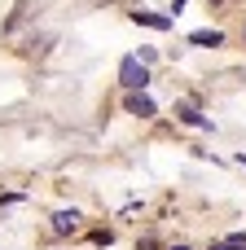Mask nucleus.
I'll list each match as a JSON object with an SVG mask.
<instances>
[{"label": "nucleus", "mask_w": 246, "mask_h": 250, "mask_svg": "<svg viewBox=\"0 0 246 250\" xmlns=\"http://www.w3.org/2000/svg\"><path fill=\"white\" fill-rule=\"evenodd\" d=\"M132 22H136V26H150V31H172V13H145V9H132Z\"/></svg>", "instance_id": "obj_3"}, {"label": "nucleus", "mask_w": 246, "mask_h": 250, "mask_svg": "<svg viewBox=\"0 0 246 250\" xmlns=\"http://www.w3.org/2000/svg\"><path fill=\"white\" fill-rule=\"evenodd\" d=\"M238 163H242V167H246V154H242V158H238Z\"/></svg>", "instance_id": "obj_10"}, {"label": "nucleus", "mask_w": 246, "mask_h": 250, "mask_svg": "<svg viewBox=\"0 0 246 250\" xmlns=\"http://www.w3.org/2000/svg\"><path fill=\"white\" fill-rule=\"evenodd\" d=\"M176 119H180V123H189V127H211V119H202L194 105H176Z\"/></svg>", "instance_id": "obj_6"}, {"label": "nucleus", "mask_w": 246, "mask_h": 250, "mask_svg": "<svg viewBox=\"0 0 246 250\" xmlns=\"http://www.w3.org/2000/svg\"><path fill=\"white\" fill-rule=\"evenodd\" d=\"M211 4H220V0H211Z\"/></svg>", "instance_id": "obj_12"}, {"label": "nucleus", "mask_w": 246, "mask_h": 250, "mask_svg": "<svg viewBox=\"0 0 246 250\" xmlns=\"http://www.w3.org/2000/svg\"><path fill=\"white\" fill-rule=\"evenodd\" d=\"M167 250H189V246H180V242H176V246H167Z\"/></svg>", "instance_id": "obj_9"}, {"label": "nucleus", "mask_w": 246, "mask_h": 250, "mask_svg": "<svg viewBox=\"0 0 246 250\" xmlns=\"http://www.w3.org/2000/svg\"><path fill=\"white\" fill-rule=\"evenodd\" d=\"M242 40H246V22H242Z\"/></svg>", "instance_id": "obj_11"}, {"label": "nucleus", "mask_w": 246, "mask_h": 250, "mask_svg": "<svg viewBox=\"0 0 246 250\" xmlns=\"http://www.w3.org/2000/svg\"><path fill=\"white\" fill-rule=\"evenodd\" d=\"M180 9H185V0H172V18H176V13H180Z\"/></svg>", "instance_id": "obj_8"}, {"label": "nucleus", "mask_w": 246, "mask_h": 250, "mask_svg": "<svg viewBox=\"0 0 246 250\" xmlns=\"http://www.w3.org/2000/svg\"><path fill=\"white\" fill-rule=\"evenodd\" d=\"M119 83H123L128 92H145V88H150V66H141L136 53H128V57L119 62Z\"/></svg>", "instance_id": "obj_1"}, {"label": "nucleus", "mask_w": 246, "mask_h": 250, "mask_svg": "<svg viewBox=\"0 0 246 250\" xmlns=\"http://www.w3.org/2000/svg\"><path fill=\"white\" fill-rule=\"evenodd\" d=\"M189 44L194 48H220L224 44V31H216V26L211 31H189Z\"/></svg>", "instance_id": "obj_5"}, {"label": "nucleus", "mask_w": 246, "mask_h": 250, "mask_svg": "<svg viewBox=\"0 0 246 250\" xmlns=\"http://www.w3.org/2000/svg\"><path fill=\"white\" fill-rule=\"evenodd\" d=\"M211 250H246V233H233V237H224V242H216Z\"/></svg>", "instance_id": "obj_7"}, {"label": "nucleus", "mask_w": 246, "mask_h": 250, "mask_svg": "<svg viewBox=\"0 0 246 250\" xmlns=\"http://www.w3.org/2000/svg\"><path fill=\"white\" fill-rule=\"evenodd\" d=\"M79 220H84L79 211H57V215H53V233H57V237H70V233L79 229Z\"/></svg>", "instance_id": "obj_4"}, {"label": "nucleus", "mask_w": 246, "mask_h": 250, "mask_svg": "<svg viewBox=\"0 0 246 250\" xmlns=\"http://www.w3.org/2000/svg\"><path fill=\"white\" fill-rule=\"evenodd\" d=\"M123 110L136 114V119H154V114H158V105H154L150 92H128V97H123Z\"/></svg>", "instance_id": "obj_2"}]
</instances>
